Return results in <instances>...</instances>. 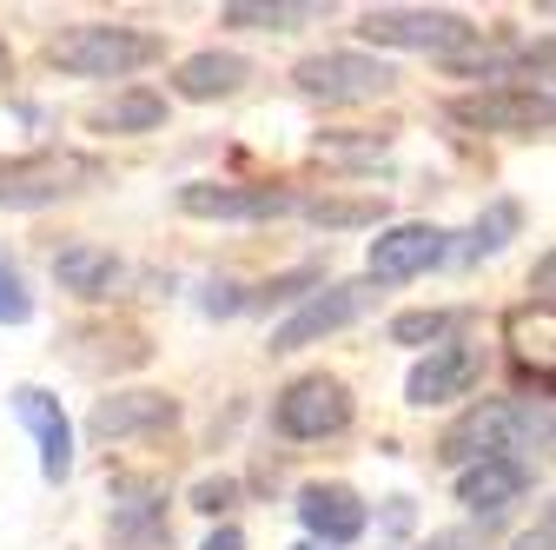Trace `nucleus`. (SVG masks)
I'll return each mask as SVG.
<instances>
[{"label": "nucleus", "instance_id": "obj_27", "mask_svg": "<svg viewBox=\"0 0 556 550\" xmlns=\"http://www.w3.org/2000/svg\"><path fill=\"white\" fill-rule=\"evenodd\" d=\"M530 292H536L543 305H556V246H549V252L530 265Z\"/></svg>", "mask_w": 556, "mask_h": 550}, {"label": "nucleus", "instance_id": "obj_18", "mask_svg": "<svg viewBox=\"0 0 556 550\" xmlns=\"http://www.w3.org/2000/svg\"><path fill=\"white\" fill-rule=\"evenodd\" d=\"M477 74H483V80H497V87H523V80L536 87V80H556V40L491 53V60H477Z\"/></svg>", "mask_w": 556, "mask_h": 550}, {"label": "nucleus", "instance_id": "obj_12", "mask_svg": "<svg viewBox=\"0 0 556 550\" xmlns=\"http://www.w3.org/2000/svg\"><path fill=\"white\" fill-rule=\"evenodd\" d=\"M504 346H510V365L523 378H536L543 391H556V305H543V299L510 305L504 312Z\"/></svg>", "mask_w": 556, "mask_h": 550}, {"label": "nucleus", "instance_id": "obj_28", "mask_svg": "<svg viewBox=\"0 0 556 550\" xmlns=\"http://www.w3.org/2000/svg\"><path fill=\"white\" fill-rule=\"evenodd\" d=\"M192 504H199V511H226V504H232V477H205V485L192 491Z\"/></svg>", "mask_w": 556, "mask_h": 550}, {"label": "nucleus", "instance_id": "obj_23", "mask_svg": "<svg viewBox=\"0 0 556 550\" xmlns=\"http://www.w3.org/2000/svg\"><path fill=\"white\" fill-rule=\"evenodd\" d=\"M444 332H451V312H397L391 318V346H444Z\"/></svg>", "mask_w": 556, "mask_h": 550}, {"label": "nucleus", "instance_id": "obj_31", "mask_svg": "<svg viewBox=\"0 0 556 550\" xmlns=\"http://www.w3.org/2000/svg\"><path fill=\"white\" fill-rule=\"evenodd\" d=\"M299 550H325V543H299Z\"/></svg>", "mask_w": 556, "mask_h": 550}, {"label": "nucleus", "instance_id": "obj_25", "mask_svg": "<svg viewBox=\"0 0 556 550\" xmlns=\"http://www.w3.org/2000/svg\"><path fill=\"white\" fill-rule=\"evenodd\" d=\"M318 153L331 160H384V133H365V140H344V133H325Z\"/></svg>", "mask_w": 556, "mask_h": 550}, {"label": "nucleus", "instance_id": "obj_13", "mask_svg": "<svg viewBox=\"0 0 556 550\" xmlns=\"http://www.w3.org/2000/svg\"><path fill=\"white\" fill-rule=\"evenodd\" d=\"M299 524L312 530V543L344 550V543L365 537L371 511H365V498H358L352 485H305V491H299Z\"/></svg>", "mask_w": 556, "mask_h": 550}, {"label": "nucleus", "instance_id": "obj_7", "mask_svg": "<svg viewBox=\"0 0 556 550\" xmlns=\"http://www.w3.org/2000/svg\"><path fill=\"white\" fill-rule=\"evenodd\" d=\"M444 113L457 126H477V133H549L556 126V93H543V87H483V93H457Z\"/></svg>", "mask_w": 556, "mask_h": 550}, {"label": "nucleus", "instance_id": "obj_24", "mask_svg": "<svg viewBox=\"0 0 556 550\" xmlns=\"http://www.w3.org/2000/svg\"><path fill=\"white\" fill-rule=\"evenodd\" d=\"M34 312V299H27V286H21V272L0 259V325H21Z\"/></svg>", "mask_w": 556, "mask_h": 550}, {"label": "nucleus", "instance_id": "obj_32", "mask_svg": "<svg viewBox=\"0 0 556 550\" xmlns=\"http://www.w3.org/2000/svg\"><path fill=\"white\" fill-rule=\"evenodd\" d=\"M0 66H8V47H0Z\"/></svg>", "mask_w": 556, "mask_h": 550}, {"label": "nucleus", "instance_id": "obj_3", "mask_svg": "<svg viewBox=\"0 0 556 550\" xmlns=\"http://www.w3.org/2000/svg\"><path fill=\"white\" fill-rule=\"evenodd\" d=\"M292 87L305 100H325V107H358V100H384L397 87L391 60L378 53H358V47H338V53H312L292 66Z\"/></svg>", "mask_w": 556, "mask_h": 550}, {"label": "nucleus", "instance_id": "obj_8", "mask_svg": "<svg viewBox=\"0 0 556 550\" xmlns=\"http://www.w3.org/2000/svg\"><path fill=\"white\" fill-rule=\"evenodd\" d=\"M299 205H305V192H292V186H232V179L179 186V213H192V220H286Z\"/></svg>", "mask_w": 556, "mask_h": 550}, {"label": "nucleus", "instance_id": "obj_15", "mask_svg": "<svg viewBox=\"0 0 556 550\" xmlns=\"http://www.w3.org/2000/svg\"><path fill=\"white\" fill-rule=\"evenodd\" d=\"M245 80H252V60H245V53H219V47L186 53V60L173 66V93H179V100H232Z\"/></svg>", "mask_w": 556, "mask_h": 550}, {"label": "nucleus", "instance_id": "obj_26", "mask_svg": "<svg viewBox=\"0 0 556 550\" xmlns=\"http://www.w3.org/2000/svg\"><path fill=\"white\" fill-rule=\"evenodd\" d=\"M510 550H556V504H543L536 524H530L523 537H510Z\"/></svg>", "mask_w": 556, "mask_h": 550}, {"label": "nucleus", "instance_id": "obj_30", "mask_svg": "<svg viewBox=\"0 0 556 550\" xmlns=\"http://www.w3.org/2000/svg\"><path fill=\"white\" fill-rule=\"evenodd\" d=\"M470 543V530H451V537H431V543H417V550H464Z\"/></svg>", "mask_w": 556, "mask_h": 550}, {"label": "nucleus", "instance_id": "obj_2", "mask_svg": "<svg viewBox=\"0 0 556 550\" xmlns=\"http://www.w3.org/2000/svg\"><path fill=\"white\" fill-rule=\"evenodd\" d=\"M100 179V160L87 153H14V160H0V205L8 213H40V205H60V199H74Z\"/></svg>", "mask_w": 556, "mask_h": 550}, {"label": "nucleus", "instance_id": "obj_22", "mask_svg": "<svg viewBox=\"0 0 556 550\" xmlns=\"http://www.w3.org/2000/svg\"><path fill=\"white\" fill-rule=\"evenodd\" d=\"M299 220H312L325 233H352V226H378L384 220V199H305Z\"/></svg>", "mask_w": 556, "mask_h": 550}, {"label": "nucleus", "instance_id": "obj_1", "mask_svg": "<svg viewBox=\"0 0 556 550\" xmlns=\"http://www.w3.org/2000/svg\"><path fill=\"white\" fill-rule=\"evenodd\" d=\"M47 53H53V66H66V74H80V80H126V74H139V66L166 60V40L147 34V27L87 21V27H66Z\"/></svg>", "mask_w": 556, "mask_h": 550}, {"label": "nucleus", "instance_id": "obj_6", "mask_svg": "<svg viewBox=\"0 0 556 550\" xmlns=\"http://www.w3.org/2000/svg\"><path fill=\"white\" fill-rule=\"evenodd\" d=\"M371 305H378V279L318 286L286 325H271V352H305V346H318V338H331V332H344V325H358Z\"/></svg>", "mask_w": 556, "mask_h": 550}, {"label": "nucleus", "instance_id": "obj_33", "mask_svg": "<svg viewBox=\"0 0 556 550\" xmlns=\"http://www.w3.org/2000/svg\"><path fill=\"white\" fill-rule=\"evenodd\" d=\"M549 14H556V8H549Z\"/></svg>", "mask_w": 556, "mask_h": 550}, {"label": "nucleus", "instance_id": "obj_19", "mask_svg": "<svg viewBox=\"0 0 556 550\" xmlns=\"http://www.w3.org/2000/svg\"><path fill=\"white\" fill-rule=\"evenodd\" d=\"M219 21L226 27H252V34H292V27L318 21V8H292V0H232Z\"/></svg>", "mask_w": 556, "mask_h": 550}, {"label": "nucleus", "instance_id": "obj_9", "mask_svg": "<svg viewBox=\"0 0 556 550\" xmlns=\"http://www.w3.org/2000/svg\"><path fill=\"white\" fill-rule=\"evenodd\" d=\"M444 259H451V233L431 226V220L384 226V233L371 239V252H365V265H371V279H378V286H404V279H417V272L444 265Z\"/></svg>", "mask_w": 556, "mask_h": 550}, {"label": "nucleus", "instance_id": "obj_17", "mask_svg": "<svg viewBox=\"0 0 556 550\" xmlns=\"http://www.w3.org/2000/svg\"><path fill=\"white\" fill-rule=\"evenodd\" d=\"M53 279H60V292H74V299H106L113 279H119V259L106 246H93V239H74V246L53 252Z\"/></svg>", "mask_w": 556, "mask_h": 550}, {"label": "nucleus", "instance_id": "obj_21", "mask_svg": "<svg viewBox=\"0 0 556 550\" xmlns=\"http://www.w3.org/2000/svg\"><path fill=\"white\" fill-rule=\"evenodd\" d=\"M517 226H523V205L517 199H491V213L470 226V239L457 246V259H491V252H504Z\"/></svg>", "mask_w": 556, "mask_h": 550}, {"label": "nucleus", "instance_id": "obj_4", "mask_svg": "<svg viewBox=\"0 0 556 550\" xmlns=\"http://www.w3.org/2000/svg\"><path fill=\"white\" fill-rule=\"evenodd\" d=\"M352 385L344 378H331V372H305V378H292L286 391L271 398V425L286 432V438H299V445H318V438H338L344 425H352Z\"/></svg>", "mask_w": 556, "mask_h": 550}, {"label": "nucleus", "instance_id": "obj_29", "mask_svg": "<svg viewBox=\"0 0 556 550\" xmlns=\"http://www.w3.org/2000/svg\"><path fill=\"white\" fill-rule=\"evenodd\" d=\"M199 550H245V537H239V530H232V524H219V530H213V537H205V543H199Z\"/></svg>", "mask_w": 556, "mask_h": 550}, {"label": "nucleus", "instance_id": "obj_20", "mask_svg": "<svg viewBox=\"0 0 556 550\" xmlns=\"http://www.w3.org/2000/svg\"><path fill=\"white\" fill-rule=\"evenodd\" d=\"M160 120H166V100H160V93H147V87H132V93H119V100L93 107V126H100V133H153Z\"/></svg>", "mask_w": 556, "mask_h": 550}, {"label": "nucleus", "instance_id": "obj_5", "mask_svg": "<svg viewBox=\"0 0 556 550\" xmlns=\"http://www.w3.org/2000/svg\"><path fill=\"white\" fill-rule=\"evenodd\" d=\"M358 34L371 47H410V53H464L483 27H470L451 8H365Z\"/></svg>", "mask_w": 556, "mask_h": 550}, {"label": "nucleus", "instance_id": "obj_10", "mask_svg": "<svg viewBox=\"0 0 556 550\" xmlns=\"http://www.w3.org/2000/svg\"><path fill=\"white\" fill-rule=\"evenodd\" d=\"M8 404H14V418L34 432V445H40V477L47 485H66V477H74V425H66L60 398L40 391V385H14Z\"/></svg>", "mask_w": 556, "mask_h": 550}, {"label": "nucleus", "instance_id": "obj_16", "mask_svg": "<svg viewBox=\"0 0 556 550\" xmlns=\"http://www.w3.org/2000/svg\"><path fill=\"white\" fill-rule=\"evenodd\" d=\"M179 418V404L166 391H113L93 404V438L113 445V438H132V432H160Z\"/></svg>", "mask_w": 556, "mask_h": 550}, {"label": "nucleus", "instance_id": "obj_14", "mask_svg": "<svg viewBox=\"0 0 556 550\" xmlns=\"http://www.w3.org/2000/svg\"><path fill=\"white\" fill-rule=\"evenodd\" d=\"M523 491H530V464L523 458H483V464L457 471V504L464 511H483V517L510 511Z\"/></svg>", "mask_w": 556, "mask_h": 550}, {"label": "nucleus", "instance_id": "obj_11", "mask_svg": "<svg viewBox=\"0 0 556 550\" xmlns=\"http://www.w3.org/2000/svg\"><path fill=\"white\" fill-rule=\"evenodd\" d=\"M477 372H483V352H477V346H464V338H444L431 359H417V365H410L404 398H410L417 411H431V404H457V398H470Z\"/></svg>", "mask_w": 556, "mask_h": 550}]
</instances>
